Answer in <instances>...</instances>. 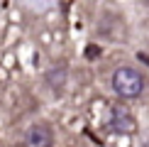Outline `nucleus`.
I'll list each match as a JSON object with an SVG mask.
<instances>
[{"instance_id": "1", "label": "nucleus", "mask_w": 149, "mask_h": 147, "mask_svg": "<svg viewBox=\"0 0 149 147\" xmlns=\"http://www.w3.org/2000/svg\"><path fill=\"white\" fill-rule=\"evenodd\" d=\"M113 91L125 101L139 98L142 91H144V76L132 66H120L113 74Z\"/></svg>"}, {"instance_id": "2", "label": "nucleus", "mask_w": 149, "mask_h": 147, "mask_svg": "<svg viewBox=\"0 0 149 147\" xmlns=\"http://www.w3.org/2000/svg\"><path fill=\"white\" fill-rule=\"evenodd\" d=\"M108 127H110V132H115V135H132L137 130V120H134V115L130 113L127 108L115 106V108H110Z\"/></svg>"}, {"instance_id": "3", "label": "nucleus", "mask_w": 149, "mask_h": 147, "mask_svg": "<svg viewBox=\"0 0 149 147\" xmlns=\"http://www.w3.org/2000/svg\"><path fill=\"white\" fill-rule=\"evenodd\" d=\"M27 147H52L54 145V132L49 125H32L24 135Z\"/></svg>"}, {"instance_id": "4", "label": "nucleus", "mask_w": 149, "mask_h": 147, "mask_svg": "<svg viewBox=\"0 0 149 147\" xmlns=\"http://www.w3.org/2000/svg\"><path fill=\"white\" fill-rule=\"evenodd\" d=\"M47 83L52 86L54 93H61L66 88V83H69V69L66 66H56V69L47 71Z\"/></svg>"}, {"instance_id": "5", "label": "nucleus", "mask_w": 149, "mask_h": 147, "mask_svg": "<svg viewBox=\"0 0 149 147\" xmlns=\"http://www.w3.org/2000/svg\"><path fill=\"white\" fill-rule=\"evenodd\" d=\"M98 54H100V49H98L95 44H88V47H86V57H88V59H95Z\"/></svg>"}, {"instance_id": "6", "label": "nucleus", "mask_w": 149, "mask_h": 147, "mask_svg": "<svg viewBox=\"0 0 149 147\" xmlns=\"http://www.w3.org/2000/svg\"><path fill=\"white\" fill-rule=\"evenodd\" d=\"M144 147H149V140H147V142H144Z\"/></svg>"}]
</instances>
